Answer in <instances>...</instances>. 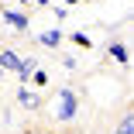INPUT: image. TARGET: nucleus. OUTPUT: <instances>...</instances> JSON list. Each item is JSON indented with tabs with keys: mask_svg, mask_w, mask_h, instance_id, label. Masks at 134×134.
<instances>
[{
	"mask_svg": "<svg viewBox=\"0 0 134 134\" xmlns=\"http://www.w3.org/2000/svg\"><path fill=\"white\" fill-rule=\"evenodd\" d=\"M76 107H79V103H76V93H72V90H62V93H59V110H55V117H59V120H72V117H76Z\"/></svg>",
	"mask_w": 134,
	"mask_h": 134,
	"instance_id": "nucleus-1",
	"label": "nucleus"
},
{
	"mask_svg": "<svg viewBox=\"0 0 134 134\" xmlns=\"http://www.w3.org/2000/svg\"><path fill=\"white\" fill-rule=\"evenodd\" d=\"M17 65H21V55H17L14 48H4V52H0V69H10L14 72Z\"/></svg>",
	"mask_w": 134,
	"mask_h": 134,
	"instance_id": "nucleus-2",
	"label": "nucleus"
},
{
	"mask_svg": "<svg viewBox=\"0 0 134 134\" xmlns=\"http://www.w3.org/2000/svg\"><path fill=\"white\" fill-rule=\"evenodd\" d=\"M4 17H7V24H10V28H17V31H24V28H28V17H24L21 10H7Z\"/></svg>",
	"mask_w": 134,
	"mask_h": 134,
	"instance_id": "nucleus-3",
	"label": "nucleus"
},
{
	"mask_svg": "<svg viewBox=\"0 0 134 134\" xmlns=\"http://www.w3.org/2000/svg\"><path fill=\"white\" fill-rule=\"evenodd\" d=\"M35 69H38V65H35V59H21V65H17L14 72L21 76V83H24V79H31V76H35Z\"/></svg>",
	"mask_w": 134,
	"mask_h": 134,
	"instance_id": "nucleus-4",
	"label": "nucleus"
},
{
	"mask_svg": "<svg viewBox=\"0 0 134 134\" xmlns=\"http://www.w3.org/2000/svg\"><path fill=\"white\" fill-rule=\"evenodd\" d=\"M110 55H114L117 62H124V65L131 62V55H127V48H124V41H114V45H110Z\"/></svg>",
	"mask_w": 134,
	"mask_h": 134,
	"instance_id": "nucleus-5",
	"label": "nucleus"
},
{
	"mask_svg": "<svg viewBox=\"0 0 134 134\" xmlns=\"http://www.w3.org/2000/svg\"><path fill=\"white\" fill-rule=\"evenodd\" d=\"M38 41H41V45H48V48H55V45L62 41V31H55V28H52V31H45Z\"/></svg>",
	"mask_w": 134,
	"mask_h": 134,
	"instance_id": "nucleus-6",
	"label": "nucleus"
},
{
	"mask_svg": "<svg viewBox=\"0 0 134 134\" xmlns=\"http://www.w3.org/2000/svg\"><path fill=\"white\" fill-rule=\"evenodd\" d=\"M17 100H21V107H28V110H35V107H38V96H35V93H28V90H21V93H17Z\"/></svg>",
	"mask_w": 134,
	"mask_h": 134,
	"instance_id": "nucleus-7",
	"label": "nucleus"
},
{
	"mask_svg": "<svg viewBox=\"0 0 134 134\" xmlns=\"http://www.w3.org/2000/svg\"><path fill=\"white\" fill-rule=\"evenodd\" d=\"M114 134H134V114H127V117L117 124V131H114Z\"/></svg>",
	"mask_w": 134,
	"mask_h": 134,
	"instance_id": "nucleus-8",
	"label": "nucleus"
},
{
	"mask_svg": "<svg viewBox=\"0 0 134 134\" xmlns=\"http://www.w3.org/2000/svg\"><path fill=\"white\" fill-rule=\"evenodd\" d=\"M38 4H41V7H48V0H38Z\"/></svg>",
	"mask_w": 134,
	"mask_h": 134,
	"instance_id": "nucleus-9",
	"label": "nucleus"
},
{
	"mask_svg": "<svg viewBox=\"0 0 134 134\" xmlns=\"http://www.w3.org/2000/svg\"><path fill=\"white\" fill-rule=\"evenodd\" d=\"M0 76H4V72H0Z\"/></svg>",
	"mask_w": 134,
	"mask_h": 134,
	"instance_id": "nucleus-10",
	"label": "nucleus"
}]
</instances>
